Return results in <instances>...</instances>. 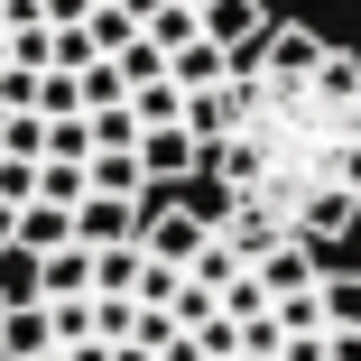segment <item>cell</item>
Listing matches in <instances>:
<instances>
[{
  "label": "cell",
  "mask_w": 361,
  "mask_h": 361,
  "mask_svg": "<svg viewBox=\"0 0 361 361\" xmlns=\"http://www.w3.org/2000/svg\"><path fill=\"white\" fill-rule=\"evenodd\" d=\"M223 139L204 149L195 185H213V204H250L287 241H334L361 213V56L324 47V65L306 84L278 75H223Z\"/></svg>",
  "instance_id": "1"
},
{
  "label": "cell",
  "mask_w": 361,
  "mask_h": 361,
  "mask_svg": "<svg viewBox=\"0 0 361 361\" xmlns=\"http://www.w3.org/2000/svg\"><path fill=\"white\" fill-rule=\"evenodd\" d=\"M315 65H324V37H315L306 19H269V28L232 56V75H278V84H306Z\"/></svg>",
  "instance_id": "2"
},
{
  "label": "cell",
  "mask_w": 361,
  "mask_h": 361,
  "mask_svg": "<svg viewBox=\"0 0 361 361\" xmlns=\"http://www.w3.org/2000/svg\"><path fill=\"white\" fill-rule=\"evenodd\" d=\"M195 250H204V204H149V223H139V259L185 269Z\"/></svg>",
  "instance_id": "3"
},
{
  "label": "cell",
  "mask_w": 361,
  "mask_h": 361,
  "mask_svg": "<svg viewBox=\"0 0 361 361\" xmlns=\"http://www.w3.org/2000/svg\"><path fill=\"white\" fill-rule=\"evenodd\" d=\"M158 204V195H149ZM149 204H111V195H84L65 223H75V250H121V241H139V223H149Z\"/></svg>",
  "instance_id": "4"
},
{
  "label": "cell",
  "mask_w": 361,
  "mask_h": 361,
  "mask_svg": "<svg viewBox=\"0 0 361 361\" xmlns=\"http://www.w3.org/2000/svg\"><path fill=\"white\" fill-rule=\"evenodd\" d=\"M130 158H139V176H149V195H158V185H185V176L204 167L185 130H139V149H130Z\"/></svg>",
  "instance_id": "5"
},
{
  "label": "cell",
  "mask_w": 361,
  "mask_h": 361,
  "mask_svg": "<svg viewBox=\"0 0 361 361\" xmlns=\"http://www.w3.org/2000/svg\"><path fill=\"white\" fill-rule=\"evenodd\" d=\"M259 28H269L259 0H204V10H195V37H204V47H223V56H241Z\"/></svg>",
  "instance_id": "6"
},
{
  "label": "cell",
  "mask_w": 361,
  "mask_h": 361,
  "mask_svg": "<svg viewBox=\"0 0 361 361\" xmlns=\"http://www.w3.org/2000/svg\"><path fill=\"white\" fill-rule=\"evenodd\" d=\"M28 297H37V306L93 297V250H75V241H65V250H47V259H37V278H28Z\"/></svg>",
  "instance_id": "7"
},
{
  "label": "cell",
  "mask_w": 361,
  "mask_h": 361,
  "mask_svg": "<svg viewBox=\"0 0 361 361\" xmlns=\"http://www.w3.org/2000/svg\"><path fill=\"white\" fill-rule=\"evenodd\" d=\"M75 241V223H65L56 204H19V223H10V250L19 259H47V250H65Z\"/></svg>",
  "instance_id": "8"
},
{
  "label": "cell",
  "mask_w": 361,
  "mask_h": 361,
  "mask_svg": "<svg viewBox=\"0 0 361 361\" xmlns=\"http://www.w3.org/2000/svg\"><path fill=\"white\" fill-rule=\"evenodd\" d=\"M315 315H324V334H352L361 324V269H324L315 278Z\"/></svg>",
  "instance_id": "9"
},
{
  "label": "cell",
  "mask_w": 361,
  "mask_h": 361,
  "mask_svg": "<svg viewBox=\"0 0 361 361\" xmlns=\"http://www.w3.org/2000/svg\"><path fill=\"white\" fill-rule=\"evenodd\" d=\"M223 75H232V56H223V47H204V37L167 56V84H176V93H213Z\"/></svg>",
  "instance_id": "10"
},
{
  "label": "cell",
  "mask_w": 361,
  "mask_h": 361,
  "mask_svg": "<svg viewBox=\"0 0 361 361\" xmlns=\"http://www.w3.org/2000/svg\"><path fill=\"white\" fill-rule=\"evenodd\" d=\"M0 158L37 167V158H47V121H37V111H10V121H0Z\"/></svg>",
  "instance_id": "11"
},
{
  "label": "cell",
  "mask_w": 361,
  "mask_h": 361,
  "mask_svg": "<svg viewBox=\"0 0 361 361\" xmlns=\"http://www.w3.org/2000/svg\"><path fill=\"white\" fill-rule=\"evenodd\" d=\"M47 343H56V352L93 343V297H65V306H47Z\"/></svg>",
  "instance_id": "12"
},
{
  "label": "cell",
  "mask_w": 361,
  "mask_h": 361,
  "mask_svg": "<svg viewBox=\"0 0 361 361\" xmlns=\"http://www.w3.org/2000/svg\"><path fill=\"white\" fill-rule=\"evenodd\" d=\"M176 111H185L176 84H139V93H130V121H139V130H176Z\"/></svg>",
  "instance_id": "13"
},
{
  "label": "cell",
  "mask_w": 361,
  "mask_h": 361,
  "mask_svg": "<svg viewBox=\"0 0 361 361\" xmlns=\"http://www.w3.org/2000/svg\"><path fill=\"white\" fill-rule=\"evenodd\" d=\"M130 278H139V241L93 250V297H130Z\"/></svg>",
  "instance_id": "14"
},
{
  "label": "cell",
  "mask_w": 361,
  "mask_h": 361,
  "mask_svg": "<svg viewBox=\"0 0 361 361\" xmlns=\"http://www.w3.org/2000/svg\"><path fill=\"white\" fill-rule=\"evenodd\" d=\"M84 130H93V158H102V149H139V121H130V102H111V111H84Z\"/></svg>",
  "instance_id": "15"
},
{
  "label": "cell",
  "mask_w": 361,
  "mask_h": 361,
  "mask_svg": "<svg viewBox=\"0 0 361 361\" xmlns=\"http://www.w3.org/2000/svg\"><path fill=\"white\" fill-rule=\"evenodd\" d=\"M111 65H121V84H130V93H139V84H167V56H158L149 37H130V47H121Z\"/></svg>",
  "instance_id": "16"
},
{
  "label": "cell",
  "mask_w": 361,
  "mask_h": 361,
  "mask_svg": "<svg viewBox=\"0 0 361 361\" xmlns=\"http://www.w3.org/2000/svg\"><path fill=\"white\" fill-rule=\"evenodd\" d=\"M139 37H149L158 56H176V47H195V10H176V0H167V10H158L149 28H139Z\"/></svg>",
  "instance_id": "17"
},
{
  "label": "cell",
  "mask_w": 361,
  "mask_h": 361,
  "mask_svg": "<svg viewBox=\"0 0 361 361\" xmlns=\"http://www.w3.org/2000/svg\"><path fill=\"white\" fill-rule=\"evenodd\" d=\"M324 361H361V324L352 334H324Z\"/></svg>",
  "instance_id": "18"
},
{
  "label": "cell",
  "mask_w": 361,
  "mask_h": 361,
  "mask_svg": "<svg viewBox=\"0 0 361 361\" xmlns=\"http://www.w3.org/2000/svg\"><path fill=\"white\" fill-rule=\"evenodd\" d=\"M111 10H121V19H130V28H149V19H158V10H167V0H111Z\"/></svg>",
  "instance_id": "19"
},
{
  "label": "cell",
  "mask_w": 361,
  "mask_h": 361,
  "mask_svg": "<svg viewBox=\"0 0 361 361\" xmlns=\"http://www.w3.org/2000/svg\"><path fill=\"white\" fill-rule=\"evenodd\" d=\"M84 10H111V0H84Z\"/></svg>",
  "instance_id": "20"
},
{
  "label": "cell",
  "mask_w": 361,
  "mask_h": 361,
  "mask_svg": "<svg viewBox=\"0 0 361 361\" xmlns=\"http://www.w3.org/2000/svg\"><path fill=\"white\" fill-rule=\"evenodd\" d=\"M176 10H204V0H176Z\"/></svg>",
  "instance_id": "21"
}]
</instances>
